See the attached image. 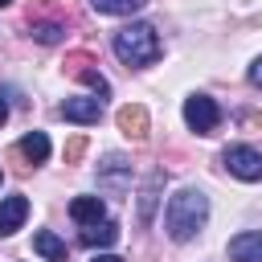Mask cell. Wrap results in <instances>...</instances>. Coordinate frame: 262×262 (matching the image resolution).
<instances>
[{
    "instance_id": "1",
    "label": "cell",
    "mask_w": 262,
    "mask_h": 262,
    "mask_svg": "<svg viewBox=\"0 0 262 262\" xmlns=\"http://www.w3.org/2000/svg\"><path fill=\"white\" fill-rule=\"evenodd\" d=\"M209 221V196L201 188H176L164 209V233L172 242H192Z\"/></svg>"
},
{
    "instance_id": "2",
    "label": "cell",
    "mask_w": 262,
    "mask_h": 262,
    "mask_svg": "<svg viewBox=\"0 0 262 262\" xmlns=\"http://www.w3.org/2000/svg\"><path fill=\"white\" fill-rule=\"evenodd\" d=\"M111 49H115V57L123 61V66H135V70H143V66H151L156 57H160V33H156V25H147V20H131V25H123L115 37H111Z\"/></svg>"
},
{
    "instance_id": "3",
    "label": "cell",
    "mask_w": 262,
    "mask_h": 262,
    "mask_svg": "<svg viewBox=\"0 0 262 262\" xmlns=\"http://www.w3.org/2000/svg\"><path fill=\"white\" fill-rule=\"evenodd\" d=\"M184 123H188V131H196V135H213L217 123H221V106H217L209 94H188V98H184Z\"/></svg>"
},
{
    "instance_id": "4",
    "label": "cell",
    "mask_w": 262,
    "mask_h": 262,
    "mask_svg": "<svg viewBox=\"0 0 262 262\" xmlns=\"http://www.w3.org/2000/svg\"><path fill=\"white\" fill-rule=\"evenodd\" d=\"M221 164L229 168V176L237 180H262V151L250 143H233L221 151Z\"/></svg>"
},
{
    "instance_id": "5",
    "label": "cell",
    "mask_w": 262,
    "mask_h": 262,
    "mask_svg": "<svg viewBox=\"0 0 262 262\" xmlns=\"http://www.w3.org/2000/svg\"><path fill=\"white\" fill-rule=\"evenodd\" d=\"M98 188L111 192V196L127 192V188H131V160L119 156V151L102 156V160H98Z\"/></svg>"
},
{
    "instance_id": "6",
    "label": "cell",
    "mask_w": 262,
    "mask_h": 262,
    "mask_svg": "<svg viewBox=\"0 0 262 262\" xmlns=\"http://www.w3.org/2000/svg\"><path fill=\"white\" fill-rule=\"evenodd\" d=\"M29 217V196L25 192H8L0 201V237H12Z\"/></svg>"
},
{
    "instance_id": "7",
    "label": "cell",
    "mask_w": 262,
    "mask_h": 262,
    "mask_svg": "<svg viewBox=\"0 0 262 262\" xmlns=\"http://www.w3.org/2000/svg\"><path fill=\"white\" fill-rule=\"evenodd\" d=\"M57 115H61L66 123H98L102 98H66V102L57 106Z\"/></svg>"
},
{
    "instance_id": "8",
    "label": "cell",
    "mask_w": 262,
    "mask_h": 262,
    "mask_svg": "<svg viewBox=\"0 0 262 262\" xmlns=\"http://www.w3.org/2000/svg\"><path fill=\"white\" fill-rule=\"evenodd\" d=\"M229 258L233 262H262V229H246L229 242Z\"/></svg>"
},
{
    "instance_id": "9",
    "label": "cell",
    "mask_w": 262,
    "mask_h": 262,
    "mask_svg": "<svg viewBox=\"0 0 262 262\" xmlns=\"http://www.w3.org/2000/svg\"><path fill=\"white\" fill-rule=\"evenodd\" d=\"M33 250H37L45 262H70V246H66L53 229H37V233H33Z\"/></svg>"
},
{
    "instance_id": "10",
    "label": "cell",
    "mask_w": 262,
    "mask_h": 262,
    "mask_svg": "<svg viewBox=\"0 0 262 262\" xmlns=\"http://www.w3.org/2000/svg\"><path fill=\"white\" fill-rule=\"evenodd\" d=\"M70 217L86 229V225H94V221L106 217V205H102V196H74L70 201Z\"/></svg>"
},
{
    "instance_id": "11",
    "label": "cell",
    "mask_w": 262,
    "mask_h": 262,
    "mask_svg": "<svg viewBox=\"0 0 262 262\" xmlns=\"http://www.w3.org/2000/svg\"><path fill=\"white\" fill-rule=\"evenodd\" d=\"M82 242H86L90 250H111V246L119 242V225H115L111 217H102V221H94V225L82 229Z\"/></svg>"
},
{
    "instance_id": "12",
    "label": "cell",
    "mask_w": 262,
    "mask_h": 262,
    "mask_svg": "<svg viewBox=\"0 0 262 262\" xmlns=\"http://www.w3.org/2000/svg\"><path fill=\"white\" fill-rule=\"evenodd\" d=\"M160 184H164V172H151L143 180V192H139V221L151 225V213H156V201H160Z\"/></svg>"
},
{
    "instance_id": "13",
    "label": "cell",
    "mask_w": 262,
    "mask_h": 262,
    "mask_svg": "<svg viewBox=\"0 0 262 262\" xmlns=\"http://www.w3.org/2000/svg\"><path fill=\"white\" fill-rule=\"evenodd\" d=\"M119 127H123V135H131V139H143V135H147V111H143V106H123V111H119Z\"/></svg>"
},
{
    "instance_id": "14",
    "label": "cell",
    "mask_w": 262,
    "mask_h": 262,
    "mask_svg": "<svg viewBox=\"0 0 262 262\" xmlns=\"http://www.w3.org/2000/svg\"><path fill=\"white\" fill-rule=\"evenodd\" d=\"M20 156H25L29 164H45V160H49V135H45V131H29V135L20 139Z\"/></svg>"
},
{
    "instance_id": "15",
    "label": "cell",
    "mask_w": 262,
    "mask_h": 262,
    "mask_svg": "<svg viewBox=\"0 0 262 262\" xmlns=\"http://www.w3.org/2000/svg\"><path fill=\"white\" fill-rule=\"evenodd\" d=\"M147 0H90V8L94 12H102V16H131V12H139Z\"/></svg>"
},
{
    "instance_id": "16",
    "label": "cell",
    "mask_w": 262,
    "mask_h": 262,
    "mask_svg": "<svg viewBox=\"0 0 262 262\" xmlns=\"http://www.w3.org/2000/svg\"><path fill=\"white\" fill-rule=\"evenodd\" d=\"M61 33H66V29H61L57 20H41V25H33V37H37L41 45H57V41H61Z\"/></svg>"
},
{
    "instance_id": "17",
    "label": "cell",
    "mask_w": 262,
    "mask_h": 262,
    "mask_svg": "<svg viewBox=\"0 0 262 262\" xmlns=\"http://www.w3.org/2000/svg\"><path fill=\"white\" fill-rule=\"evenodd\" d=\"M78 78H82V82L94 90V98H106V94H111V82H106L98 70H86V66H82V70H78Z\"/></svg>"
},
{
    "instance_id": "18",
    "label": "cell",
    "mask_w": 262,
    "mask_h": 262,
    "mask_svg": "<svg viewBox=\"0 0 262 262\" xmlns=\"http://www.w3.org/2000/svg\"><path fill=\"white\" fill-rule=\"evenodd\" d=\"M246 78H250V86H258V90H262V57L250 66V74H246Z\"/></svg>"
},
{
    "instance_id": "19",
    "label": "cell",
    "mask_w": 262,
    "mask_h": 262,
    "mask_svg": "<svg viewBox=\"0 0 262 262\" xmlns=\"http://www.w3.org/2000/svg\"><path fill=\"white\" fill-rule=\"evenodd\" d=\"M90 262H123V258H119V254H106V250H102V254H94Z\"/></svg>"
},
{
    "instance_id": "20",
    "label": "cell",
    "mask_w": 262,
    "mask_h": 262,
    "mask_svg": "<svg viewBox=\"0 0 262 262\" xmlns=\"http://www.w3.org/2000/svg\"><path fill=\"white\" fill-rule=\"evenodd\" d=\"M4 123H8V102L0 98V127H4Z\"/></svg>"
},
{
    "instance_id": "21",
    "label": "cell",
    "mask_w": 262,
    "mask_h": 262,
    "mask_svg": "<svg viewBox=\"0 0 262 262\" xmlns=\"http://www.w3.org/2000/svg\"><path fill=\"white\" fill-rule=\"evenodd\" d=\"M8 4H12V0H0V8H8Z\"/></svg>"
},
{
    "instance_id": "22",
    "label": "cell",
    "mask_w": 262,
    "mask_h": 262,
    "mask_svg": "<svg viewBox=\"0 0 262 262\" xmlns=\"http://www.w3.org/2000/svg\"><path fill=\"white\" fill-rule=\"evenodd\" d=\"M0 180H4V172H0Z\"/></svg>"
}]
</instances>
